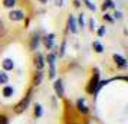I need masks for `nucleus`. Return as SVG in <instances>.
<instances>
[{"instance_id": "obj_14", "label": "nucleus", "mask_w": 128, "mask_h": 124, "mask_svg": "<svg viewBox=\"0 0 128 124\" xmlns=\"http://www.w3.org/2000/svg\"><path fill=\"white\" fill-rule=\"evenodd\" d=\"M3 5H4V7H7V9H12V7L16 5V0H3Z\"/></svg>"}, {"instance_id": "obj_13", "label": "nucleus", "mask_w": 128, "mask_h": 124, "mask_svg": "<svg viewBox=\"0 0 128 124\" xmlns=\"http://www.w3.org/2000/svg\"><path fill=\"white\" fill-rule=\"evenodd\" d=\"M94 49H95V52H98V53L104 52V46H102L99 42H94Z\"/></svg>"}, {"instance_id": "obj_12", "label": "nucleus", "mask_w": 128, "mask_h": 124, "mask_svg": "<svg viewBox=\"0 0 128 124\" xmlns=\"http://www.w3.org/2000/svg\"><path fill=\"white\" fill-rule=\"evenodd\" d=\"M3 95H4V97H12L13 95V87H10V85L4 87V88H3Z\"/></svg>"}, {"instance_id": "obj_32", "label": "nucleus", "mask_w": 128, "mask_h": 124, "mask_svg": "<svg viewBox=\"0 0 128 124\" xmlns=\"http://www.w3.org/2000/svg\"><path fill=\"white\" fill-rule=\"evenodd\" d=\"M39 2H42V3H46V0H39Z\"/></svg>"}, {"instance_id": "obj_10", "label": "nucleus", "mask_w": 128, "mask_h": 124, "mask_svg": "<svg viewBox=\"0 0 128 124\" xmlns=\"http://www.w3.org/2000/svg\"><path fill=\"white\" fill-rule=\"evenodd\" d=\"M13 68H14V62H13L12 59H4V61H3V69H4V71H10V69H13Z\"/></svg>"}, {"instance_id": "obj_19", "label": "nucleus", "mask_w": 128, "mask_h": 124, "mask_svg": "<svg viewBox=\"0 0 128 124\" xmlns=\"http://www.w3.org/2000/svg\"><path fill=\"white\" fill-rule=\"evenodd\" d=\"M56 71H55V65H49V78H55Z\"/></svg>"}, {"instance_id": "obj_7", "label": "nucleus", "mask_w": 128, "mask_h": 124, "mask_svg": "<svg viewBox=\"0 0 128 124\" xmlns=\"http://www.w3.org/2000/svg\"><path fill=\"white\" fill-rule=\"evenodd\" d=\"M114 61H115V64L118 66H121V68H127V61H125V59L122 58L121 55H114Z\"/></svg>"}, {"instance_id": "obj_20", "label": "nucleus", "mask_w": 128, "mask_h": 124, "mask_svg": "<svg viewBox=\"0 0 128 124\" xmlns=\"http://www.w3.org/2000/svg\"><path fill=\"white\" fill-rule=\"evenodd\" d=\"M40 81H42V72L39 71L38 74H36V77H35V85H39Z\"/></svg>"}, {"instance_id": "obj_22", "label": "nucleus", "mask_w": 128, "mask_h": 124, "mask_svg": "<svg viewBox=\"0 0 128 124\" xmlns=\"http://www.w3.org/2000/svg\"><path fill=\"white\" fill-rule=\"evenodd\" d=\"M0 124H9V120L6 115H0Z\"/></svg>"}, {"instance_id": "obj_15", "label": "nucleus", "mask_w": 128, "mask_h": 124, "mask_svg": "<svg viewBox=\"0 0 128 124\" xmlns=\"http://www.w3.org/2000/svg\"><path fill=\"white\" fill-rule=\"evenodd\" d=\"M110 7H115V5H114V2L112 0H105L104 2V6H102V9H110Z\"/></svg>"}, {"instance_id": "obj_30", "label": "nucleus", "mask_w": 128, "mask_h": 124, "mask_svg": "<svg viewBox=\"0 0 128 124\" xmlns=\"http://www.w3.org/2000/svg\"><path fill=\"white\" fill-rule=\"evenodd\" d=\"M3 33H4V25L0 23V35H3Z\"/></svg>"}, {"instance_id": "obj_8", "label": "nucleus", "mask_w": 128, "mask_h": 124, "mask_svg": "<svg viewBox=\"0 0 128 124\" xmlns=\"http://www.w3.org/2000/svg\"><path fill=\"white\" fill-rule=\"evenodd\" d=\"M53 39H55V35L53 33H49V35H46L45 36V45H46V48L48 49H52L53 48Z\"/></svg>"}, {"instance_id": "obj_1", "label": "nucleus", "mask_w": 128, "mask_h": 124, "mask_svg": "<svg viewBox=\"0 0 128 124\" xmlns=\"http://www.w3.org/2000/svg\"><path fill=\"white\" fill-rule=\"evenodd\" d=\"M30 98H32V89H30L29 92H28V95L24 97L23 100L19 102L18 105L14 107V112H18V114H20V112H23L26 108H28V105H29V102H30Z\"/></svg>"}, {"instance_id": "obj_3", "label": "nucleus", "mask_w": 128, "mask_h": 124, "mask_svg": "<svg viewBox=\"0 0 128 124\" xmlns=\"http://www.w3.org/2000/svg\"><path fill=\"white\" fill-rule=\"evenodd\" d=\"M53 88H55V92H56V95H58L59 98H64L65 91H64V85H62V81H60V79H56V81H55Z\"/></svg>"}, {"instance_id": "obj_23", "label": "nucleus", "mask_w": 128, "mask_h": 124, "mask_svg": "<svg viewBox=\"0 0 128 124\" xmlns=\"http://www.w3.org/2000/svg\"><path fill=\"white\" fill-rule=\"evenodd\" d=\"M105 32H106L105 26H101V28L98 29V35H99V36H104V35H105Z\"/></svg>"}, {"instance_id": "obj_18", "label": "nucleus", "mask_w": 128, "mask_h": 124, "mask_svg": "<svg viewBox=\"0 0 128 124\" xmlns=\"http://www.w3.org/2000/svg\"><path fill=\"white\" fill-rule=\"evenodd\" d=\"M35 115L36 117H40L42 115V105L40 104H36L35 105Z\"/></svg>"}, {"instance_id": "obj_9", "label": "nucleus", "mask_w": 128, "mask_h": 124, "mask_svg": "<svg viewBox=\"0 0 128 124\" xmlns=\"http://www.w3.org/2000/svg\"><path fill=\"white\" fill-rule=\"evenodd\" d=\"M76 107H78V111L82 112V114H86L88 112V107L85 105V101L82 100H78V102H76Z\"/></svg>"}, {"instance_id": "obj_17", "label": "nucleus", "mask_w": 128, "mask_h": 124, "mask_svg": "<svg viewBox=\"0 0 128 124\" xmlns=\"http://www.w3.org/2000/svg\"><path fill=\"white\" fill-rule=\"evenodd\" d=\"M7 81H9V77H7L4 72L0 71V84H6Z\"/></svg>"}, {"instance_id": "obj_16", "label": "nucleus", "mask_w": 128, "mask_h": 124, "mask_svg": "<svg viewBox=\"0 0 128 124\" xmlns=\"http://www.w3.org/2000/svg\"><path fill=\"white\" fill-rule=\"evenodd\" d=\"M55 59H56V56H55L53 53H49V55H48V58H46V61H48V64H49V65H55Z\"/></svg>"}, {"instance_id": "obj_21", "label": "nucleus", "mask_w": 128, "mask_h": 124, "mask_svg": "<svg viewBox=\"0 0 128 124\" xmlns=\"http://www.w3.org/2000/svg\"><path fill=\"white\" fill-rule=\"evenodd\" d=\"M85 3H86V6H88V9H89V10H95V9H96V6H95V5H92L89 0H85Z\"/></svg>"}, {"instance_id": "obj_11", "label": "nucleus", "mask_w": 128, "mask_h": 124, "mask_svg": "<svg viewBox=\"0 0 128 124\" xmlns=\"http://www.w3.org/2000/svg\"><path fill=\"white\" fill-rule=\"evenodd\" d=\"M39 41H40V39H39V36H38V35H35L33 38H32V42H30V49H32V51H35L36 48H38Z\"/></svg>"}, {"instance_id": "obj_31", "label": "nucleus", "mask_w": 128, "mask_h": 124, "mask_svg": "<svg viewBox=\"0 0 128 124\" xmlns=\"http://www.w3.org/2000/svg\"><path fill=\"white\" fill-rule=\"evenodd\" d=\"M74 3H75V6H76V7H79V6H81V5H79V0H75Z\"/></svg>"}, {"instance_id": "obj_6", "label": "nucleus", "mask_w": 128, "mask_h": 124, "mask_svg": "<svg viewBox=\"0 0 128 124\" xmlns=\"http://www.w3.org/2000/svg\"><path fill=\"white\" fill-rule=\"evenodd\" d=\"M35 65L36 68L40 71V69H43V66H45V58L42 56L40 53H36V56H35Z\"/></svg>"}, {"instance_id": "obj_29", "label": "nucleus", "mask_w": 128, "mask_h": 124, "mask_svg": "<svg viewBox=\"0 0 128 124\" xmlns=\"http://www.w3.org/2000/svg\"><path fill=\"white\" fill-rule=\"evenodd\" d=\"M114 16H115V19H122V13L121 12H115Z\"/></svg>"}, {"instance_id": "obj_4", "label": "nucleus", "mask_w": 128, "mask_h": 124, "mask_svg": "<svg viewBox=\"0 0 128 124\" xmlns=\"http://www.w3.org/2000/svg\"><path fill=\"white\" fill-rule=\"evenodd\" d=\"M24 15L22 10H12V12L9 13V19L13 20V22H19V20H23Z\"/></svg>"}, {"instance_id": "obj_27", "label": "nucleus", "mask_w": 128, "mask_h": 124, "mask_svg": "<svg viewBox=\"0 0 128 124\" xmlns=\"http://www.w3.org/2000/svg\"><path fill=\"white\" fill-rule=\"evenodd\" d=\"M64 53H65V42L62 43V46H60V52H59V56H62Z\"/></svg>"}, {"instance_id": "obj_26", "label": "nucleus", "mask_w": 128, "mask_h": 124, "mask_svg": "<svg viewBox=\"0 0 128 124\" xmlns=\"http://www.w3.org/2000/svg\"><path fill=\"white\" fill-rule=\"evenodd\" d=\"M89 26H91V30L95 29V20H94V19H91V20H89Z\"/></svg>"}, {"instance_id": "obj_2", "label": "nucleus", "mask_w": 128, "mask_h": 124, "mask_svg": "<svg viewBox=\"0 0 128 124\" xmlns=\"http://www.w3.org/2000/svg\"><path fill=\"white\" fill-rule=\"evenodd\" d=\"M98 82H99V71L98 69H95V72H94V77H92V79H91V82H89V85H88V88H86V91L88 92H95L96 91V85H98Z\"/></svg>"}, {"instance_id": "obj_24", "label": "nucleus", "mask_w": 128, "mask_h": 124, "mask_svg": "<svg viewBox=\"0 0 128 124\" xmlns=\"http://www.w3.org/2000/svg\"><path fill=\"white\" fill-rule=\"evenodd\" d=\"M84 16H85L84 13H82V15H79V20H78V22H79V26H81V28H84V23H85V22H84Z\"/></svg>"}, {"instance_id": "obj_5", "label": "nucleus", "mask_w": 128, "mask_h": 124, "mask_svg": "<svg viewBox=\"0 0 128 124\" xmlns=\"http://www.w3.org/2000/svg\"><path fill=\"white\" fill-rule=\"evenodd\" d=\"M68 29H69L70 33H76L78 32V25H76V20L72 15L68 18Z\"/></svg>"}, {"instance_id": "obj_25", "label": "nucleus", "mask_w": 128, "mask_h": 124, "mask_svg": "<svg viewBox=\"0 0 128 124\" xmlns=\"http://www.w3.org/2000/svg\"><path fill=\"white\" fill-rule=\"evenodd\" d=\"M104 19H106V20H108V22H111V23L114 22V19L111 18V15H106V13H105V15H104Z\"/></svg>"}, {"instance_id": "obj_28", "label": "nucleus", "mask_w": 128, "mask_h": 124, "mask_svg": "<svg viewBox=\"0 0 128 124\" xmlns=\"http://www.w3.org/2000/svg\"><path fill=\"white\" fill-rule=\"evenodd\" d=\"M55 5H56V6H64V0H55Z\"/></svg>"}]
</instances>
